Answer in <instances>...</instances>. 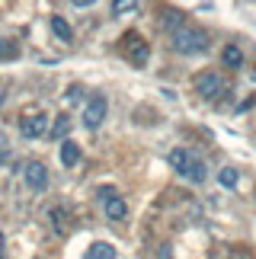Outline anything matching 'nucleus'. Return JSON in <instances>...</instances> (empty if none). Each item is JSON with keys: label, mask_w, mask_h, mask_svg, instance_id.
Instances as JSON below:
<instances>
[{"label": "nucleus", "mask_w": 256, "mask_h": 259, "mask_svg": "<svg viewBox=\"0 0 256 259\" xmlns=\"http://www.w3.org/2000/svg\"><path fill=\"white\" fill-rule=\"evenodd\" d=\"M170 166L192 186H202L205 179H208V163H205L195 151H186V147H176L170 154Z\"/></svg>", "instance_id": "1"}, {"label": "nucleus", "mask_w": 256, "mask_h": 259, "mask_svg": "<svg viewBox=\"0 0 256 259\" xmlns=\"http://www.w3.org/2000/svg\"><path fill=\"white\" fill-rule=\"evenodd\" d=\"M170 45L180 55H202V52H208L211 35L199 26H180L176 32H170Z\"/></svg>", "instance_id": "2"}, {"label": "nucleus", "mask_w": 256, "mask_h": 259, "mask_svg": "<svg viewBox=\"0 0 256 259\" xmlns=\"http://www.w3.org/2000/svg\"><path fill=\"white\" fill-rule=\"evenodd\" d=\"M195 93L202 99H218L221 93H228V80H224L218 71H202L195 77Z\"/></svg>", "instance_id": "3"}, {"label": "nucleus", "mask_w": 256, "mask_h": 259, "mask_svg": "<svg viewBox=\"0 0 256 259\" xmlns=\"http://www.w3.org/2000/svg\"><path fill=\"white\" fill-rule=\"evenodd\" d=\"M109 115V103H106V96L103 93H96V96H90V103L83 106V128H90V132H96V128L103 125V118Z\"/></svg>", "instance_id": "4"}, {"label": "nucleus", "mask_w": 256, "mask_h": 259, "mask_svg": "<svg viewBox=\"0 0 256 259\" xmlns=\"http://www.w3.org/2000/svg\"><path fill=\"white\" fill-rule=\"evenodd\" d=\"M48 132H52V118L42 112H29L19 118V135L23 138H45Z\"/></svg>", "instance_id": "5"}, {"label": "nucleus", "mask_w": 256, "mask_h": 259, "mask_svg": "<svg viewBox=\"0 0 256 259\" xmlns=\"http://www.w3.org/2000/svg\"><path fill=\"white\" fill-rule=\"evenodd\" d=\"M26 186L32 189V192H45L48 189V170H45L42 160L26 163Z\"/></svg>", "instance_id": "6"}, {"label": "nucleus", "mask_w": 256, "mask_h": 259, "mask_svg": "<svg viewBox=\"0 0 256 259\" xmlns=\"http://www.w3.org/2000/svg\"><path fill=\"white\" fill-rule=\"evenodd\" d=\"M125 42H128V58H132L135 64H147L151 52H147V45L141 42V38H138V35H125Z\"/></svg>", "instance_id": "7"}, {"label": "nucleus", "mask_w": 256, "mask_h": 259, "mask_svg": "<svg viewBox=\"0 0 256 259\" xmlns=\"http://www.w3.org/2000/svg\"><path fill=\"white\" fill-rule=\"evenodd\" d=\"M77 163H80V144H74L71 138H67V141H61V166L74 170Z\"/></svg>", "instance_id": "8"}, {"label": "nucleus", "mask_w": 256, "mask_h": 259, "mask_svg": "<svg viewBox=\"0 0 256 259\" xmlns=\"http://www.w3.org/2000/svg\"><path fill=\"white\" fill-rule=\"evenodd\" d=\"M71 128H74V122H71V115H58L55 118V122H52V132H48V138H55V141H58V138H61V141H67V135H71Z\"/></svg>", "instance_id": "9"}, {"label": "nucleus", "mask_w": 256, "mask_h": 259, "mask_svg": "<svg viewBox=\"0 0 256 259\" xmlns=\"http://www.w3.org/2000/svg\"><path fill=\"white\" fill-rule=\"evenodd\" d=\"M221 61H224V67L237 71V67L243 64V52H240L237 45H224V52H221Z\"/></svg>", "instance_id": "10"}, {"label": "nucleus", "mask_w": 256, "mask_h": 259, "mask_svg": "<svg viewBox=\"0 0 256 259\" xmlns=\"http://www.w3.org/2000/svg\"><path fill=\"white\" fill-rule=\"evenodd\" d=\"M128 214V205H125V198H109V202H106V218H109V221H122V218Z\"/></svg>", "instance_id": "11"}, {"label": "nucleus", "mask_w": 256, "mask_h": 259, "mask_svg": "<svg viewBox=\"0 0 256 259\" xmlns=\"http://www.w3.org/2000/svg\"><path fill=\"white\" fill-rule=\"evenodd\" d=\"M52 32L61 38V42H71V38H74V29L67 26V19H64V16H52Z\"/></svg>", "instance_id": "12"}, {"label": "nucleus", "mask_w": 256, "mask_h": 259, "mask_svg": "<svg viewBox=\"0 0 256 259\" xmlns=\"http://www.w3.org/2000/svg\"><path fill=\"white\" fill-rule=\"evenodd\" d=\"M83 259H115V246H109V243H93L90 250H87V256Z\"/></svg>", "instance_id": "13"}, {"label": "nucleus", "mask_w": 256, "mask_h": 259, "mask_svg": "<svg viewBox=\"0 0 256 259\" xmlns=\"http://www.w3.org/2000/svg\"><path fill=\"white\" fill-rule=\"evenodd\" d=\"M218 183H221L224 189H237V183H240V173L234 170V166H224V170L218 173Z\"/></svg>", "instance_id": "14"}, {"label": "nucleus", "mask_w": 256, "mask_h": 259, "mask_svg": "<svg viewBox=\"0 0 256 259\" xmlns=\"http://www.w3.org/2000/svg\"><path fill=\"white\" fill-rule=\"evenodd\" d=\"M160 23H163L166 29H173V32H176V29H180V26H186V23H183V13H180V10H163Z\"/></svg>", "instance_id": "15"}, {"label": "nucleus", "mask_w": 256, "mask_h": 259, "mask_svg": "<svg viewBox=\"0 0 256 259\" xmlns=\"http://www.w3.org/2000/svg\"><path fill=\"white\" fill-rule=\"evenodd\" d=\"M112 13L122 16V13H138V4L135 0H119V4H112Z\"/></svg>", "instance_id": "16"}, {"label": "nucleus", "mask_w": 256, "mask_h": 259, "mask_svg": "<svg viewBox=\"0 0 256 259\" xmlns=\"http://www.w3.org/2000/svg\"><path fill=\"white\" fill-rule=\"evenodd\" d=\"M16 55H19V48L13 42H4V38H0V58H16Z\"/></svg>", "instance_id": "17"}, {"label": "nucleus", "mask_w": 256, "mask_h": 259, "mask_svg": "<svg viewBox=\"0 0 256 259\" xmlns=\"http://www.w3.org/2000/svg\"><path fill=\"white\" fill-rule=\"evenodd\" d=\"M52 221H55V227H64L67 211H64V208H52Z\"/></svg>", "instance_id": "18"}, {"label": "nucleus", "mask_w": 256, "mask_h": 259, "mask_svg": "<svg viewBox=\"0 0 256 259\" xmlns=\"http://www.w3.org/2000/svg\"><path fill=\"white\" fill-rule=\"evenodd\" d=\"M77 99H80V87H71V90H67V103H77Z\"/></svg>", "instance_id": "19"}, {"label": "nucleus", "mask_w": 256, "mask_h": 259, "mask_svg": "<svg viewBox=\"0 0 256 259\" xmlns=\"http://www.w3.org/2000/svg\"><path fill=\"white\" fill-rule=\"evenodd\" d=\"M7 160V151H0V163H4Z\"/></svg>", "instance_id": "20"}, {"label": "nucleus", "mask_w": 256, "mask_h": 259, "mask_svg": "<svg viewBox=\"0 0 256 259\" xmlns=\"http://www.w3.org/2000/svg\"><path fill=\"white\" fill-rule=\"evenodd\" d=\"M0 259H4V256H0Z\"/></svg>", "instance_id": "21"}]
</instances>
